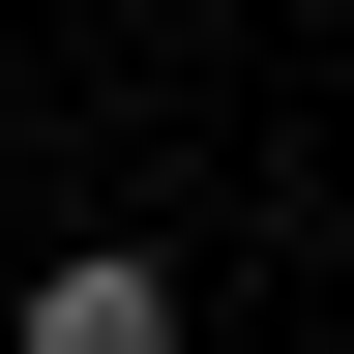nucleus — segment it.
<instances>
[{"mask_svg":"<svg viewBox=\"0 0 354 354\" xmlns=\"http://www.w3.org/2000/svg\"><path fill=\"white\" fill-rule=\"evenodd\" d=\"M0 354H177V266L148 236H59L30 295H0Z\"/></svg>","mask_w":354,"mask_h":354,"instance_id":"f257e3e1","label":"nucleus"}]
</instances>
